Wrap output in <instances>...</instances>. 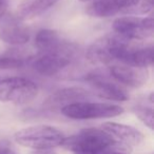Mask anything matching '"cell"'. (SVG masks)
<instances>
[{"label": "cell", "mask_w": 154, "mask_h": 154, "mask_svg": "<svg viewBox=\"0 0 154 154\" xmlns=\"http://www.w3.org/2000/svg\"><path fill=\"white\" fill-rule=\"evenodd\" d=\"M87 58L96 64L118 61L122 64L146 68L153 61V45H135L119 35H106L87 50Z\"/></svg>", "instance_id": "6da1fadb"}, {"label": "cell", "mask_w": 154, "mask_h": 154, "mask_svg": "<svg viewBox=\"0 0 154 154\" xmlns=\"http://www.w3.org/2000/svg\"><path fill=\"white\" fill-rule=\"evenodd\" d=\"M82 2H88V1H94V0H79Z\"/></svg>", "instance_id": "ffe728a7"}, {"label": "cell", "mask_w": 154, "mask_h": 154, "mask_svg": "<svg viewBox=\"0 0 154 154\" xmlns=\"http://www.w3.org/2000/svg\"><path fill=\"white\" fill-rule=\"evenodd\" d=\"M61 113L71 119H99L120 115L124 113V109L120 106L112 103L79 101L62 107Z\"/></svg>", "instance_id": "277c9868"}, {"label": "cell", "mask_w": 154, "mask_h": 154, "mask_svg": "<svg viewBox=\"0 0 154 154\" xmlns=\"http://www.w3.org/2000/svg\"><path fill=\"white\" fill-rule=\"evenodd\" d=\"M8 9V0H0V19L5 15Z\"/></svg>", "instance_id": "ac0fdd59"}, {"label": "cell", "mask_w": 154, "mask_h": 154, "mask_svg": "<svg viewBox=\"0 0 154 154\" xmlns=\"http://www.w3.org/2000/svg\"><path fill=\"white\" fill-rule=\"evenodd\" d=\"M101 129L111 135L115 140L119 141L120 143L129 148L133 146H138L143 139V134L140 131L128 125L117 124V122H105L101 126Z\"/></svg>", "instance_id": "5bb4252c"}, {"label": "cell", "mask_w": 154, "mask_h": 154, "mask_svg": "<svg viewBox=\"0 0 154 154\" xmlns=\"http://www.w3.org/2000/svg\"><path fill=\"white\" fill-rule=\"evenodd\" d=\"M64 135L61 131L47 125H39L17 131L14 139L20 146L37 151H47L62 146Z\"/></svg>", "instance_id": "3957f363"}, {"label": "cell", "mask_w": 154, "mask_h": 154, "mask_svg": "<svg viewBox=\"0 0 154 154\" xmlns=\"http://www.w3.org/2000/svg\"><path fill=\"white\" fill-rule=\"evenodd\" d=\"M0 154H15L12 150H10V148L8 146L0 145Z\"/></svg>", "instance_id": "d6986e66"}, {"label": "cell", "mask_w": 154, "mask_h": 154, "mask_svg": "<svg viewBox=\"0 0 154 154\" xmlns=\"http://www.w3.org/2000/svg\"><path fill=\"white\" fill-rule=\"evenodd\" d=\"M133 112L150 130H153V93H150L146 101L136 103Z\"/></svg>", "instance_id": "2e32d148"}, {"label": "cell", "mask_w": 154, "mask_h": 154, "mask_svg": "<svg viewBox=\"0 0 154 154\" xmlns=\"http://www.w3.org/2000/svg\"><path fill=\"white\" fill-rule=\"evenodd\" d=\"M59 0H23L17 9V17L20 20H29L38 17L56 5Z\"/></svg>", "instance_id": "9a60e30c"}, {"label": "cell", "mask_w": 154, "mask_h": 154, "mask_svg": "<svg viewBox=\"0 0 154 154\" xmlns=\"http://www.w3.org/2000/svg\"><path fill=\"white\" fill-rule=\"evenodd\" d=\"M91 93L79 87H70L63 88L53 92L45 103V107L49 108H60L71 105L74 103L85 101L90 98Z\"/></svg>", "instance_id": "4fadbf2b"}, {"label": "cell", "mask_w": 154, "mask_h": 154, "mask_svg": "<svg viewBox=\"0 0 154 154\" xmlns=\"http://www.w3.org/2000/svg\"><path fill=\"white\" fill-rule=\"evenodd\" d=\"M24 66V60L19 57L0 55V70L18 69Z\"/></svg>", "instance_id": "e0dca14e"}, {"label": "cell", "mask_w": 154, "mask_h": 154, "mask_svg": "<svg viewBox=\"0 0 154 154\" xmlns=\"http://www.w3.org/2000/svg\"><path fill=\"white\" fill-rule=\"evenodd\" d=\"M113 30L117 35L130 41H145L154 35L153 18L133 16L116 18L113 22Z\"/></svg>", "instance_id": "8992f818"}, {"label": "cell", "mask_w": 154, "mask_h": 154, "mask_svg": "<svg viewBox=\"0 0 154 154\" xmlns=\"http://www.w3.org/2000/svg\"><path fill=\"white\" fill-rule=\"evenodd\" d=\"M17 16H3L0 19V40L9 45H21L30 39L29 29Z\"/></svg>", "instance_id": "30bf717a"}, {"label": "cell", "mask_w": 154, "mask_h": 154, "mask_svg": "<svg viewBox=\"0 0 154 154\" xmlns=\"http://www.w3.org/2000/svg\"><path fill=\"white\" fill-rule=\"evenodd\" d=\"M85 80L92 87L95 94H97L101 98L114 101L128 100L129 95L126 89L114 79L111 80L110 77L101 73H89L85 77Z\"/></svg>", "instance_id": "52a82bcc"}, {"label": "cell", "mask_w": 154, "mask_h": 154, "mask_svg": "<svg viewBox=\"0 0 154 154\" xmlns=\"http://www.w3.org/2000/svg\"><path fill=\"white\" fill-rule=\"evenodd\" d=\"M38 94V88L24 77H9L0 80V101L14 105H26Z\"/></svg>", "instance_id": "5b68a950"}, {"label": "cell", "mask_w": 154, "mask_h": 154, "mask_svg": "<svg viewBox=\"0 0 154 154\" xmlns=\"http://www.w3.org/2000/svg\"><path fill=\"white\" fill-rule=\"evenodd\" d=\"M62 147L73 154H110L116 150L130 151V148L115 140L103 129L96 128L84 129L75 135L66 137Z\"/></svg>", "instance_id": "7a4b0ae2"}, {"label": "cell", "mask_w": 154, "mask_h": 154, "mask_svg": "<svg viewBox=\"0 0 154 154\" xmlns=\"http://www.w3.org/2000/svg\"><path fill=\"white\" fill-rule=\"evenodd\" d=\"M140 0H94L87 7V14L92 17H111L120 12H129L139 5Z\"/></svg>", "instance_id": "8fae6325"}, {"label": "cell", "mask_w": 154, "mask_h": 154, "mask_svg": "<svg viewBox=\"0 0 154 154\" xmlns=\"http://www.w3.org/2000/svg\"><path fill=\"white\" fill-rule=\"evenodd\" d=\"M35 45L45 54H57L72 58L76 52L73 43L64 40L56 31L40 30L35 36Z\"/></svg>", "instance_id": "ba28073f"}, {"label": "cell", "mask_w": 154, "mask_h": 154, "mask_svg": "<svg viewBox=\"0 0 154 154\" xmlns=\"http://www.w3.org/2000/svg\"><path fill=\"white\" fill-rule=\"evenodd\" d=\"M110 77L122 86L140 88L149 78L148 69L128 64H112L109 66Z\"/></svg>", "instance_id": "9c48e42d"}, {"label": "cell", "mask_w": 154, "mask_h": 154, "mask_svg": "<svg viewBox=\"0 0 154 154\" xmlns=\"http://www.w3.org/2000/svg\"><path fill=\"white\" fill-rule=\"evenodd\" d=\"M72 58L57 54L40 53L31 59V66L43 76H55L71 63Z\"/></svg>", "instance_id": "7c38bea8"}]
</instances>
